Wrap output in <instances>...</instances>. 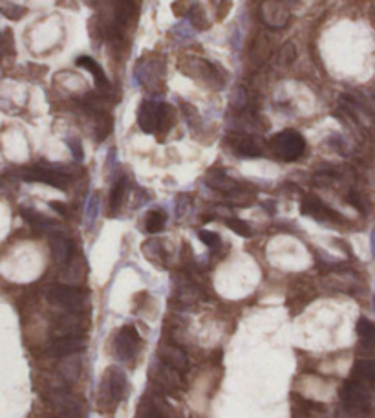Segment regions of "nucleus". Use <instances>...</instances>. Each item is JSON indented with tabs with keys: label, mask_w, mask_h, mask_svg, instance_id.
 <instances>
[{
	"label": "nucleus",
	"mask_w": 375,
	"mask_h": 418,
	"mask_svg": "<svg viewBox=\"0 0 375 418\" xmlns=\"http://www.w3.org/2000/svg\"><path fill=\"white\" fill-rule=\"evenodd\" d=\"M138 417L139 418H162V414H159L158 409L154 407L150 402L143 400V402H141V405H139V409H138Z\"/></svg>",
	"instance_id": "nucleus-29"
},
{
	"label": "nucleus",
	"mask_w": 375,
	"mask_h": 418,
	"mask_svg": "<svg viewBox=\"0 0 375 418\" xmlns=\"http://www.w3.org/2000/svg\"><path fill=\"white\" fill-rule=\"evenodd\" d=\"M139 347H141V338H139L134 327H125L117 334L116 354L123 362H129V360L134 358L136 354H138Z\"/></svg>",
	"instance_id": "nucleus-9"
},
{
	"label": "nucleus",
	"mask_w": 375,
	"mask_h": 418,
	"mask_svg": "<svg viewBox=\"0 0 375 418\" xmlns=\"http://www.w3.org/2000/svg\"><path fill=\"white\" fill-rule=\"evenodd\" d=\"M225 224H228L229 229H232V232L237 233V235H240V237H251V235H253V229H251V226L247 222H244V220L228 219L225 220Z\"/></svg>",
	"instance_id": "nucleus-27"
},
{
	"label": "nucleus",
	"mask_w": 375,
	"mask_h": 418,
	"mask_svg": "<svg viewBox=\"0 0 375 418\" xmlns=\"http://www.w3.org/2000/svg\"><path fill=\"white\" fill-rule=\"evenodd\" d=\"M0 13L11 20H19L26 15V8L19 4H13L10 0H0Z\"/></svg>",
	"instance_id": "nucleus-23"
},
{
	"label": "nucleus",
	"mask_w": 375,
	"mask_h": 418,
	"mask_svg": "<svg viewBox=\"0 0 375 418\" xmlns=\"http://www.w3.org/2000/svg\"><path fill=\"white\" fill-rule=\"evenodd\" d=\"M134 13V0H98L99 32L108 39L123 37Z\"/></svg>",
	"instance_id": "nucleus-1"
},
{
	"label": "nucleus",
	"mask_w": 375,
	"mask_h": 418,
	"mask_svg": "<svg viewBox=\"0 0 375 418\" xmlns=\"http://www.w3.org/2000/svg\"><path fill=\"white\" fill-rule=\"evenodd\" d=\"M260 20L273 30L286 28L289 20H291V13L287 10V6L282 0H262L260 4Z\"/></svg>",
	"instance_id": "nucleus-4"
},
{
	"label": "nucleus",
	"mask_w": 375,
	"mask_h": 418,
	"mask_svg": "<svg viewBox=\"0 0 375 418\" xmlns=\"http://www.w3.org/2000/svg\"><path fill=\"white\" fill-rule=\"evenodd\" d=\"M68 147L74 153L75 160H83V147H81L79 139H68Z\"/></svg>",
	"instance_id": "nucleus-32"
},
{
	"label": "nucleus",
	"mask_w": 375,
	"mask_h": 418,
	"mask_svg": "<svg viewBox=\"0 0 375 418\" xmlns=\"http://www.w3.org/2000/svg\"><path fill=\"white\" fill-rule=\"evenodd\" d=\"M189 23H190V26H192V28H196V30H205V28H207V20H205V11H204V8L198 4V2H195V4L190 6Z\"/></svg>",
	"instance_id": "nucleus-26"
},
{
	"label": "nucleus",
	"mask_w": 375,
	"mask_h": 418,
	"mask_svg": "<svg viewBox=\"0 0 375 418\" xmlns=\"http://www.w3.org/2000/svg\"><path fill=\"white\" fill-rule=\"evenodd\" d=\"M207 186L213 187V189L220 191V193H225V195H232L235 191L240 189L237 180H232L231 177H228L222 169H214L207 175Z\"/></svg>",
	"instance_id": "nucleus-15"
},
{
	"label": "nucleus",
	"mask_w": 375,
	"mask_h": 418,
	"mask_svg": "<svg viewBox=\"0 0 375 418\" xmlns=\"http://www.w3.org/2000/svg\"><path fill=\"white\" fill-rule=\"evenodd\" d=\"M280 57H282V63L284 65H289V63H293L295 61V44L293 42H287L286 46L282 48V51H280Z\"/></svg>",
	"instance_id": "nucleus-31"
},
{
	"label": "nucleus",
	"mask_w": 375,
	"mask_h": 418,
	"mask_svg": "<svg viewBox=\"0 0 375 418\" xmlns=\"http://www.w3.org/2000/svg\"><path fill=\"white\" fill-rule=\"evenodd\" d=\"M159 120H162V103L143 101L138 108V125L139 129L152 134L159 129Z\"/></svg>",
	"instance_id": "nucleus-8"
},
{
	"label": "nucleus",
	"mask_w": 375,
	"mask_h": 418,
	"mask_svg": "<svg viewBox=\"0 0 375 418\" xmlns=\"http://www.w3.org/2000/svg\"><path fill=\"white\" fill-rule=\"evenodd\" d=\"M50 208L51 209H55L57 213L63 215V217H65V215L68 213V211H66V205L63 204V202H50Z\"/></svg>",
	"instance_id": "nucleus-33"
},
{
	"label": "nucleus",
	"mask_w": 375,
	"mask_h": 418,
	"mask_svg": "<svg viewBox=\"0 0 375 418\" xmlns=\"http://www.w3.org/2000/svg\"><path fill=\"white\" fill-rule=\"evenodd\" d=\"M357 334L361 338L362 347L375 348V325L371 321L361 317L359 323H357Z\"/></svg>",
	"instance_id": "nucleus-19"
},
{
	"label": "nucleus",
	"mask_w": 375,
	"mask_h": 418,
	"mask_svg": "<svg viewBox=\"0 0 375 418\" xmlns=\"http://www.w3.org/2000/svg\"><path fill=\"white\" fill-rule=\"evenodd\" d=\"M99 209H101V202H99V196L93 193V195H90V198L86 200V208H84V224H86V228H92L93 224H96Z\"/></svg>",
	"instance_id": "nucleus-20"
},
{
	"label": "nucleus",
	"mask_w": 375,
	"mask_h": 418,
	"mask_svg": "<svg viewBox=\"0 0 375 418\" xmlns=\"http://www.w3.org/2000/svg\"><path fill=\"white\" fill-rule=\"evenodd\" d=\"M374 310H375V296H374Z\"/></svg>",
	"instance_id": "nucleus-36"
},
{
	"label": "nucleus",
	"mask_w": 375,
	"mask_h": 418,
	"mask_svg": "<svg viewBox=\"0 0 375 418\" xmlns=\"http://www.w3.org/2000/svg\"><path fill=\"white\" fill-rule=\"evenodd\" d=\"M229 145L235 153H238L240 156H249L255 158L264 153V141L258 136L253 134H232L229 136Z\"/></svg>",
	"instance_id": "nucleus-10"
},
{
	"label": "nucleus",
	"mask_w": 375,
	"mask_h": 418,
	"mask_svg": "<svg viewBox=\"0 0 375 418\" xmlns=\"http://www.w3.org/2000/svg\"><path fill=\"white\" fill-rule=\"evenodd\" d=\"M22 178L28 182H42L48 186L59 187V189H66L68 186V175L57 171V169L44 167V165H35V167H28L22 171Z\"/></svg>",
	"instance_id": "nucleus-5"
},
{
	"label": "nucleus",
	"mask_w": 375,
	"mask_h": 418,
	"mask_svg": "<svg viewBox=\"0 0 375 418\" xmlns=\"http://www.w3.org/2000/svg\"><path fill=\"white\" fill-rule=\"evenodd\" d=\"M150 378H152L163 391H174L176 387H180V374L176 369L169 367L167 363L156 362L150 367Z\"/></svg>",
	"instance_id": "nucleus-12"
},
{
	"label": "nucleus",
	"mask_w": 375,
	"mask_h": 418,
	"mask_svg": "<svg viewBox=\"0 0 375 418\" xmlns=\"http://www.w3.org/2000/svg\"><path fill=\"white\" fill-rule=\"evenodd\" d=\"M125 372L116 367L108 369L107 376L99 387V407H103V411H110V409L116 407L117 402L125 396Z\"/></svg>",
	"instance_id": "nucleus-2"
},
{
	"label": "nucleus",
	"mask_w": 375,
	"mask_h": 418,
	"mask_svg": "<svg viewBox=\"0 0 375 418\" xmlns=\"http://www.w3.org/2000/svg\"><path fill=\"white\" fill-rule=\"evenodd\" d=\"M77 65L93 75V80H96L98 87H101V89H107V87H110V81H108L107 74H105V70L98 65V61L93 59V57L81 56L79 59H77Z\"/></svg>",
	"instance_id": "nucleus-18"
},
{
	"label": "nucleus",
	"mask_w": 375,
	"mask_h": 418,
	"mask_svg": "<svg viewBox=\"0 0 375 418\" xmlns=\"http://www.w3.org/2000/svg\"><path fill=\"white\" fill-rule=\"evenodd\" d=\"M271 147H273V153L280 160H284V162H295L306 151V139L302 138L301 132H296L293 129H286L282 132H278L277 136H273Z\"/></svg>",
	"instance_id": "nucleus-3"
},
{
	"label": "nucleus",
	"mask_w": 375,
	"mask_h": 418,
	"mask_svg": "<svg viewBox=\"0 0 375 418\" xmlns=\"http://www.w3.org/2000/svg\"><path fill=\"white\" fill-rule=\"evenodd\" d=\"M86 347V338L79 336H66V338L57 339L55 343L50 347V354L53 356H72V354L79 353Z\"/></svg>",
	"instance_id": "nucleus-13"
},
{
	"label": "nucleus",
	"mask_w": 375,
	"mask_h": 418,
	"mask_svg": "<svg viewBox=\"0 0 375 418\" xmlns=\"http://www.w3.org/2000/svg\"><path fill=\"white\" fill-rule=\"evenodd\" d=\"M371 255L375 257V228H374V232H371Z\"/></svg>",
	"instance_id": "nucleus-35"
},
{
	"label": "nucleus",
	"mask_w": 375,
	"mask_h": 418,
	"mask_svg": "<svg viewBox=\"0 0 375 418\" xmlns=\"http://www.w3.org/2000/svg\"><path fill=\"white\" fill-rule=\"evenodd\" d=\"M50 248H51V255L57 262H66L72 257V242L65 237V235H60V233H53L50 237Z\"/></svg>",
	"instance_id": "nucleus-17"
},
{
	"label": "nucleus",
	"mask_w": 375,
	"mask_h": 418,
	"mask_svg": "<svg viewBox=\"0 0 375 418\" xmlns=\"http://www.w3.org/2000/svg\"><path fill=\"white\" fill-rule=\"evenodd\" d=\"M136 80L145 84L150 90H159L163 84V65L159 66V61L143 57L136 66Z\"/></svg>",
	"instance_id": "nucleus-6"
},
{
	"label": "nucleus",
	"mask_w": 375,
	"mask_h": 418,
	"mask_svg": "<svg viewBox=\"0 0 375 418\" xmlns=\"http://www.w3.org/2000/svg\"><path fill=\"white\" fill-rule=\"evenodd\" d=\"M20 215H22L24 219H26V222L32 224L33 228L46 229V228H50V226H53V222H51L48 217L37 213V211H33V209H22V211H20Z\"/></svg>",
	"instance_id": "nucleus-22"
},
{
	"label": "nucleus",
	"mask_w": 375,
	"mask_h": 418,
	"mask_svg": "<svg viewBox=\"0 0 375 418\" xmlns=\"http://www.w3.org/2000/svg\"><path fill=\"white\" fill-rule=\"evenodd\" d=\"M187 75H192V77H199V80H204L205 83H211V81L216 77V68L213 65H209L207 61L204 59H195V57H190L187 59V66H183Z\"/></svg>",
	"instance_id": "nucleus-16"
},
{
	"label": "nucleus",
	"mask_w": 375,
	"mask_h": 418,
	"mask_svg": "<svg viewBox=\"0 0 375 418\" xmlns=\"http://www.w3.org/2000/svg\"><path fill=\"white\" fill-rule=\"evenodd\" d=\"M48 301L51 305L63 308H79L86 299V293L75 286H53L46 293Z\"/></svg>",
	"instance_id": "nucleus-7"
},
{
	"label": "nucleus",
	"mask_w": 375,
	"mask_h": 418,
	"mask_svg": "<svg viewBox=\"0 0 375 418\" xmlns=\"http://www.w3.org/2000/svg\"><path fill=\"white\" fill-rule=\"evenodd\" d=\"M187 26V23H183V24H178L176 26V32H181V28H185ZM183 35H185V37H190V35H192V33H189V32H183Z\"/></svg>",
	"instance_id": "nucleus-34"
},
{
	"label": "nucleus",
	"mask_w": 375,
	"mask_h": 418,
	"mask_svg": "<svg viewBox=\"0 0 375 418\" xmlns=\"http://www.w3.org/2000/svg\"><path fill=\"white\" fill-rule=\"evenodd\" d=\"M159 358L163 363H167L169 367L176 369V371H187L189 367V358L181 348L174 347V345H162L158 350Z\"/></svg>",
	"instance_id": "nucleus-14"
},
{
	"label": "nucleus",
	"mask_w": 375,
	"mask_h": 418,
	"mask_svg": "<svg viewBox=\"0 0 375 418\" xmlns=\"http://www.w3.org/2000/svg\"><path fill=\"white\" fill-rule=\"evenodd\" d=\"M60 374L68 381H75L81 374V360L72 358L60 363Z\"/></svg>",
	"instance_id": "nucleus-25"
},
{
	"label": "nucleus",
	"mask_w": 375,
	"mask_h": 418,
	"mask_svg": "<svg viewBox=\"0 0 375 418\" xmlns=\"http://www.w3.org/2000/svg\"><path fill=\"white\" fill-rule=\"evenodd\" d=\"M301 211L302 215L313 217V219L322 220V222H326V220H331V222H343V217H341V215L335 213L334 209H329L328 205H324V202H320V200L315 198V196H306L304 202H302Z\"/></svg>",
	"instance_id": "nucleus-11"
},
{
	"label": "nucleus",
	"mask_w": 375,
	"mask_h": 418,
	"mask_svg": "<svg viewBox=\"0 0 375 418\" xmlns=\"http://www.w3.org/2000/svg\"><path fill=\"white\" fill-rule=\"evenodd\" d=\"M167 222V215L159 211V209H154L147 215V220H145V228H147L148 233H158L162 232L163 226Z\"/></svg>",
	"instance_id": "nucleus-21"
},
{
	"label": "nucleus",
	"mask_w": 375,
	"mask_h": 418,
	"mask_svg": "<svg viewBox=\"0 0 375 418\" xmlns=\"http://www.w3.org/2000/svg\"><path fill=\"white\" fill-rule=\"evenodd\" d=\"M125 193H126V178H121V180H117L116 184H114V187H112V195H110L112 211H117V209L121 208L123 198H125Z\"/></svg>",
	"instance_id": "nucleus-24"
},
{
	"label": "nucleus",
	"mask_w": 375,
	"mask_h": 418,
	"mask_svg": "<svg viewBox=\"0 0 375 418\" xmlns=\"http://www.w3.org/2000/svg\"><path fill=\"white\" fill-rule=\"evenodd\" d=\"M198 237H199V241L204 242L205 246L213 248V250L218 246V244H220V237H218L216 233L207 232V229H202V232H198Z\"/></svg>",
	"instance_id": "nucleus-30"
},
{
	"label": "nucleus",
	"mask_w": 375,
	"mask_h": 418,
	"mask_svg": "<svg viewBox=\"0 0 375 418\" xmlns=\"http://www.w3.org/2000/svg\"><path fill=\"white\" fill-rule=\"evenodd\" d=\"M190 196L189 195H180L176 200V217L178 219H185L190 211Z\"/></svg>",
	"instance_id": "nucleus-28"
}]
</instances>
